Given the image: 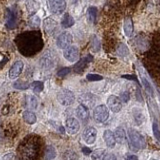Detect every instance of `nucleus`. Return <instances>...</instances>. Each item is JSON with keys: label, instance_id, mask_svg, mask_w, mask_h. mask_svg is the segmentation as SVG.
<instances>
[{"label": "nucleus", "instance_id": "43", "mask_svg": "<svg viewBox=\"0 0 160 160\" xmlns=\"http://www.w3.org/2000/svg\"><path fill=\"white\" fill-rule=\"evenodd\" d=\"M126 160H138V157L136 155H129V156H127Z\"/></svg>", "mask_w": 160, "mask_h": 160}, {"label": "nucleus", "instance_id": "25", "mask_svg": "<svg viewBox=\"0 0 160 160\" xmlns=\"http://www.w3.org/2000/svg\"><path fill=\"white\" fill-rule=\"evenodd\" d=\"M106 151L104 149H96L95 151L91 153V158L92 160H103L105 157Z\"/></svg>", "mask_w": 160, "mask_h": 160}, {"label": "nucleus", "instance_id": "39", "mask_svg": "<svg viewBox=\"0 0 160 160\" xmlns=\"http://www.w3.org/2000/svg\"><path fill=\"white\" fill-rule=\"evenodd\" d=\"M103 160H117L116 159V156H115L114 154H111V153H108L105 155V157Z\"/></svg>", "mask_w": 160, "mask_h": 160}, {"label": "nucleus", "instance_id": "37", "mask_svg": "<svg viewBox=\"0 0 160 160\" xmlns=\"http://www.w3.org/2000/svg\"><path fill=\"white\" fill-rule=\"evenodd\" d=\"M142 81H143V85L145 86V88L147 89V91H148V92H150V93H153V91H152V88H151V85L149 84V82L147 81V80L143 77V78H142Z\"/></svg>", "mask_w": 160, "mask_h": 160}, {"label": "nucleus", "instance_id": "31", "mask_svg": "<svg viewBox=\"0 0 160 160\" xmlns=\"http://www.w3.org/2000/svg\"><path fill=\"white\" fill-rule=\"evenodd\" d=\"M96 15H97V9L95 7H90L88 9V18L90 21L94 22L95 19H96Z\"/></svg>", "mask_w": 160, "mask_h": 160}, {"label": "nucleus", "instance_id": "11", "mask_svg": "<svg viewBox=\"0 0 160 160\" xmlns=\"http://www.w3.org/2000/svg\"><path fill=\"white\" fill-rule=\"evenodd\" d=\"M63 56L69 62H74L79 58V50L76 46H69L63 51Z\"/></svg>", "mask_w": 160, "mask_h": 160}, {"label": "nucleus", "instance_id": "4", "mask_svg": "<svg viewBox=\"0 0 160 160\" xmlns=\"http://www.w3.org/2000/svg\"><path fill=\"white\" fill-rule=\"evenodd\" d=\"M130 147L133 150H139L145 147V139L138 131L134 129H129L128 131Z\"/></svg>", "mask_w": 160, "mask_h": 160}, {"label": "nucleus", "instance_id": "33", "mask_svg": "<svg viewBox=\"0 0 160 160\" xmlns=\"http://www.w3.org/2000/svg\"><path fill=\"white\" fill-rule=\"evenodd\" d=\"M86 79L88 81H99V80H102L103 77L101 75H98V74H87Z\"/></svg>", "mask_w": 160, "mask_h": 160}, {"label": "nucleus", "instance_id": "15", "mask_svg": "<svg viewBox=\"0 0 160 160\" xmlns=\"http://www.w3.org/2000/svg\"><path fill=\"white\" fill-rule=\"evenodd\" d=\"M80 129L78 120L74 117H70L66 120V130L69 134H76Z\"/></svg>", "mask_w": 160, "mask_h": 160}, {"label": "nucleus", "instance_id": "23", "mask_svg": "<svg viewBox=\"0 0 160 160\" xmlns=\"http://www.w3.org/2000/svg\"><path fill=\"white\" fill-rule=\"evenodd\" d=\"M124 32L128 37L131 36L133 33V22L130 17H127L124 21Z\"/></svg>", "mask_w": 160, "mask_h": 160}, {"label": "nucleus", "instance_id": "3", "mask_svg": "<svg viewBox=\"0 0 160 160\" xmlns=\"http://www.w3.org/2000/svg\"><path fill=\"white\" fill-rule=\"evenodd\" d=\"M15 44L18 51L26 57L34 56L42 50L44 42L39 30L26 31L18 34L15 38Z\"/></svg>", "mask_w": 160, "mask_h": 160}, {"label": "nucleus", "instance_id": "36", "mask_svg": "<svg viewBox=\"0 0 160 160\" xmlns=\"http://www.w3.org/2000/svg\"><path fill=\"white\" fill-rule=\"evenodd\" d=\"M30 101H29V105H30V107H32L33 109H36L37 108V99L35 96H30Z\"/></svg>", "mask_w": 160, "mask_h": 160}, {"label": "nucleus", "instance_id": "38", "mask_svg": "<svg viewBox=\"0 0 160 160\" xmlns=\"http://www.w3.org/2000/svg\"><path fill=\"white\" fill-rule=\"evenodd\" d=\"M120 98H121V100H122L123 102L127 103L129 101V99H130V95H129L128 92H123L121 94V96H120Z\"/></svg>", "mask_w": 160, "mask_h": 160}, {"label": "nucleus", "instance_id": "2", "mask_svg": "<svg viewBox=\"0 0 160 160\" xmlns=\"http://www.w3.org/2000/svg\"><path fill=\"white\" fill-rule=\"evenodd\" d=\"M145 68L160 86V32L152 35L149 48L142 57Z\"/></svg>", "mask_w": 160, "mask_h": 160}, {"label": "nucleus", "instance_id": "14", "mask_svg": "<svg viewBox=\"0 0 160 160\" xmlns=\"http://www.w3.org/2000/svg\"><path fill=\"white\" fill-rule=\"evenodd\" d=\"M23 67H24V64L22 61H18L14 62L13 65L11 66V68L9 69V78L10 79H16L20 74H21L22 70H23Z\"/></svg>", "mask_w": 160, "mask_h": 160}, {"label": "nucleus", "instance_id": "32", "mask_svg": "<svg viewBox=\"0 0 160 160\" xmlns=\"http://www.w3.org/2000/svg\"><path fill=\"white\" fill-rule=\"evenodd\" d=\"M90 47H91V50L94 52H98L100 50V43L96 37H93L91 44H90Z\"/></svg>", "mask_w": 160, "mask_h": 160}, {"label": "nucleus", "instance_id": "41", "mask_svg": "<svg viewBox=\"0 0 160 160\" xmlns=\"http://www.w3.org/2000/svg\"><path fill=\"white\" fill-rule=\"evenodd\" d=\"M82 152H83L84 155H88V154H91V153H92V152H91V150H90L88 147H83V148H82Z\"/></svg>", "mask_w": 160, "mask_h": 160}, {"label": "nucleus", "instance_id": "42", "mask_svg": "<svg viewBox=\"0 0 160 160\" xmlns=\"http://www.w3.org/2000/svg\"><path fill=\"white\" fill-rule=\"evenodd\" d=\"M123 78H126V79H130V80H135L137 82V77L136 76H130V75H123L122 76Z\"/></svg>", "mask_w": 160, "mask_h": 160}, {"label": "nucleus", "instance_id": "27", "mask_svg": "<svg viewBox=\"0 0 160 160\" xmlns=\"http://www.w3.org/2000/svg\"><path fill=\"white\" fill-rule=\"evenodd\" d=\"M62 160H78V155L73 150H67L64 152Z\"/></svg>", "mask_w": 160, "mask_h": 160}, {"label": "nucleus", "instance_id": "16", "mask_svg": "<svg viewBox=\"0 0 160 160\" xmlns=\"http://www.w3.org/2000/svg\"><path fill=\"white\" fill-rule=\"evenodd\" d=\"M76 116L79 120H81L82 122L86 123L89 120V111L88 108L83 104H79L78 107L76 108Z\"/></svg>", "mask_w": 160, "mask_h": 160}, {"label": "nucleus", "instance_id": "35", "mask_svg": "<svg viewBox=\"0 0 160 160\" xmlns=\"http://www.w3.org/2000/svg\"><path fill=\"white\" fill-rule=\"evenodd\" d=\"M153 133L155 135V137H156L158 139V141L160 142V130L158 128V125L156 122L153 123Z\"/></svg>", "mask_w": 160, "mask_h": 160}, {"label": "nucleus", "instance_id": "8", "mask_svg": "<svg viewBox=\"0 0 160 160\" xmlns=\"http://www.w3.org/2000/svg\"><path fill=\"white\" fill-rule=\"evenodd\" d=\"M94 118L98 122H104L106 121L109 116V110L105 105H98L93 110Z\"/></svg>", "mask_w": 160, "mask_h": 160}, {"label": "nucleus", "instance_id": "10", "mask_svg": "<svg viewBox=\"0 0 160 160\" xmlns=\"http://www.w3.org/2000/svg\"><path fill=\"white\" fill-rule=\"evenodd\" d=\"M107 106L109 107V109L111 110L112 112H114V113L119 112L122 108L121 99L117 96H115V95H110L107 99Z\"/></svg>", "mask_w": 160, "mask_h": 160}, {"label": "nucleus", "instance_id": "12", "mask_svg": "<svg viewBox=\"0 0 160 160\" xmlns=\"http://www.w3.org/2000/svg\"><path fill=\"white\" fill-rule=\"evenodd\" d=\"M92 59H93V57L91 56V55H87V56H85V57L81 58L76 64L74 65L73 71H74L75 73H77V74L82 73V72L84 71V70H85V68L87 67L88 63L92 61Z\"/></svg>", "mask_w": 160, "mask_h": 160}, {"label": "nucleus", "instance_id": "20", "mask_svg": "<svg viewBox=\"0 0 160 160\" xmlns=\"http://www.w3.org/2000/svg\"><path fill=\"white\" fill-rule=\"evenodd\" d=\"M114 136L116 139V142L119 144H123L126 141V134H125V130L122 127H117L114 131Z\"/></svg>", "mask_w": 160, "mask_h": 160}, {"label": "nucleus", "instance_id": "1", "mask_svg": "<svg viewBox=\"0 0 160 160\" xmlns=\"http://www.w3.org/2000/svg\"><path fill=\"white\" fill-rule=\"evenodd\" d=\"M45 149V142L41 136L29 134L18 144L17 155L19 160H41Z\"/></svg>", "mask_w": 160, "mask_h": 160}, {"label": "nucleus", "instance_id": "5", "mask_svg": "<svg viewBox=\"0 0 160 160\" xmlns=\"http://www.w3.org/2000/svg\"><path fill=\"white\" fill-rule=\"evenodd\" d=\"M57 99L60 103L64 105V106H69V105H71L74 102L75 96L70 90L63 89L57 93Z\"/></svg>", "mask_w": 160, "mask_h": 160}, {"label": "nucleus", "instance_id": "9", "mask_svg": "<svg viewBox=\"0 0 160 160\" xmlns=\"http://www.w3.org/2000/svg\"><path fill=\"white\" fill-rule=\"evenodd\" d=\"M72 35L69 32H63L59 35L56 40V44L58 48L60 49H66L70 46V44L72 43Z\"/></svg>", "mask_w": 160, "mask_h": 160}, {"label": "nucleus", "instance_id": "29", "mask_svg": "<svg viewBox=\"0 0 160 160\" xmlns=\"http://www.w3.org/2000/svg\"><path fill=\"white\" fill-rule=\"evenodd\" d=\"M29 83L28 82H23L21 80H17L16 82L13 83V87L16 88L17 90H26L27 88H29Z\"/></svg>", "mask_w": 160, "mask_h": 160}, {"label": "nucleus", "instance_id": "26", "mask_svg": "<svg viewBox=\"0 0 160 160\" xmlns=\"http://www.w3.org/2000/svg\"><path fill=\"white\" fill-rule=\"evenodd\" d=\"M26 8L28 10V12L30 14H32L34 12H36L38 8H39V4L34 1V0H28V1L26 2Z\"/></svg>", "mask_w": 160, "mask_h": 160}, {"label": "nucleus", "instance_id": "7", "mask_svg": "<svg viewBox=\"0 0 160 160\" xmlns=\"http://www.w3.org/2000/svg\"><path fill=\"white\" fill-rule=\"evenodd\" d=\"M56 59H57V56L55 54H53L52 52H46L41 57V59H40L39 64H40V66L44 69H50L55 65Z\"/></svg>", "mask_w": 160, "mask_h": 160}, {"label": "nucleus", "instance_id": "6", "mask_svg": "<svg viewBox=\"0 0 160 160\" xmlns=\"http://www.w3.org/2000/svg\"><path fill=\"white\" fill-rule=\"evenodd\" d=\"M48 7L53 14H62L66 8V1L65 0H48Z\"/></svg>", "mask_w": 160, "mask_h": 160}, {"label": "nucleus", "instance_id": "13", "mask_svg": "<svg viewBox=\"0 0 160 160\" xmlns=\"http://www.w3.org/2000/svg\"><path fill=\"white\" fill-rule=\"evenodd\" d=\"M96 137H97V131L94 127L89 126L85 128L83 132V139L87 144H93L95 142V140H96Z\"/></svg>", "mask_w": 160, "mask_h": 160}, {"label": "nucleus", "instance_id": "40", "mask_svg": "<svg viewBox=\"0 0 160 160\" xmlns=\"http://www.w3.org/2000/svg\"><path fill=\"white\" fill-rule=\"evenodd\" d=\"M13 158H14V155H13L12 153H9V154L4 155L2 160H12Z\"/></svg>", "mask_w": 160, "mask_h": 160}, {"label": "nucleus", "instance_id": "28", "mask_svg": "<svg viewBox=\"0 0 160 160\" xmlns=\"http://www.w3.org/2000/svg\"><path fill=\"white\" fill-rule=\"evenodd\" d=\"M31 88L34 93H40L42 92V90L44 88V84L41 81H34L31 84Z\"/></svg>", "mask_w": 160, "mask_h": 160}, {"label": "nucleus", "instance_id": "22", "mask_svg": "<svg viewBox=\"0 0 160 160\" xmlns=\"http://www.w3.org/2000/svg\"><path fill=\"white\" fill-rule=\"evenodd\" d=\"M23 119L24 121L26 122L27 124H34L36 122V115L34 114V112L29 111V110H26V111L23 112Z\"/></svg>", "mask_w": 160, "mask_h": 160}, {"label": "nucleus", "instance_id": "19", "mask_svg": "<svg viewBox=\"0 0 160 160\" xmlns=\"http://www.w3.org/2000/svg\"><path fill=\"white\" fill-rule=\"evenodd\" d=\"M57 28V23L54 20L47 18L44 20V29L47 34H52Z\"/></svg>", "mask_w": 160, "mask_h": 160}, {"label": "nucleus", "instance_id": "17", "mask_svg": "<svg viewBox=\"0 0 160 160\" xmlns=\"http://www.w3.org/2000/svg\"><path fill=\"white\" fill-rule=\"evenodd\" d=\"M103 138L109 148H113L115 144H116V139H115L114 133H112V131H110V130H105L103 133Z\"/></svg>", "mask_w": 160, "mask_h": 160}, {"label": "nucleus", "instance_id": "24", "mask_svg": "<svg viewBox=\"0 0 160 160\" xmlns=\"http://www.w3.org/2000/svg\"><path fill=\"white\" fill-rule=\"evenodd\" d=\"M56 157V150L52 146V145H48L46 146L44 152V159L45 160H52Z\"/></svg>", "mask_w": 160, "mask_h": 160}, {"label": "nucleus", "instance_id": "34", "mask_svg": "<svg viewBox=\"0 0 160 160\" xmlns=\"http://www.w3.org/2000/svg\"><path fill=\"white\" fill-rule=\"evenodd\" d=\"M70 71H71V69H70V68H67V67H65V68L60 69L59 71L57 72V75H58L59 77H64V76H66L67 74H69Z\"/></svg>", "mask_w": 160, "mask_h": 160}, {"label": "nucleus", "instance_id": "44", "mask_svg": "<svg viewBox=\"0 0 160 160\" xmlns=\"http://www.w3.org/2000/svg\"><path fill=\"white\" fill-rule=\"evenodd\" d=\"M150 160H157V159H150Z\"/></svg>", "mask_w": 160, "mask_h": 160}, {"label": "nucleus", "instance_id": "18", "mask_svg": "<svg viewBox=\"0 0 160 160\" xmlns=\"http://www.w3.org/2000/svg\"><path fill=\"white\" fill-rule=\"evenodd\" d=\"M132 116H133V119L135 123L137 125H141L144 121V113L142 111V109L140 108H133L132 110Z\"/></svg>", "mask_w": 160, "mask_h": 160}, {"label": "nucleus", "instance_id": "30", "mask_svg": "<svg viewBox=\"0 0 160 160\" xmlns=\"http://www.w3.org/2000/svg\"><path fill=\"white\" fill-rule=\"evenodd\" d=\"M29 25L32 28H38L39 25H40V19H39V17L36 16V15L32 16L31 18H30V20H29Z\"/></svg>", "mask_w": 160, "mask_h": 160}, {"label": "nucleus", "instance_id": "21", "mask_svg": "<svg viewBox=\"0 0 160 160\" xmlns=\"http://www.w3.org/2000/svg\"><path fill=\"white\" fill-rule=\"evenodd\" d=\"M75 23L74 21V19L72 16H70V14L69 13H65L63 15V17L61 19V26L63 28H69V27H71L73 26Z\"/></svg>", "mask_w": 160, "mask_h": 160}]
</instances>
